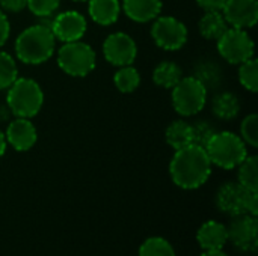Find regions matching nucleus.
<instances>
[{
    "mask_svg": "<svg viewBox=\"0 0 258 256\" xmlns=\"http://www.w3.org/2000/svg\"><path fill=\"white\" fill-rule=\"evenodd\" d=\"M212 174V161L203 146L190 143L177 149L171 163L169 175L175 186L184 190H194L206 184Z\"/></svg>",
    "mask_w": 258,
    "mask_h": 256,
    "instance_id": "obj_1",
    "label": "nucleus"
},
{
    "mask_svg": "<svg viewBox=\"0 0 258 256\" xmlns=\"http://www.w3.org/2000/svg\"><path fill=\"white\" fill-rule=\"evenodd\" d=\"M56 47V38L51 29L33 24L24 29L15 39L17 59L27 65H41L47 62Z\"/></svg>",
    "mask_w": 258,
    "mask_h": 256,
    "instance_id": "obj_2",
    "label": "nucleus"
},
{
    "mask_svg": "<svg viewBox=\"0 0 258 256\" xmlns=\"http://www.w3.org/2000/svg\"><path fill=\"white\" fill-rule=\"evenodd\" d=\"M44 104V92L41 86L27 77H18L6 94V106L17 118H33Z\"/></svg>",
    "mask_w": 258,
    "mask_h": 256,
    "instance_id": "obj_3",
    "label": "nucleus"
},
{
    "mask_svg": "<svg viewBox=\"0 0 258 256\" xmlns=\"http://www.w3.org/2000/svg\"><path fill=\"white\" fill-rule=\"evenodd\" d=\"M204 149L212 164L227 170L237 167L248 155L246 143L231 131H216Z\"/></svg>",
    "mask_w": 258,
    "mask_h": 256,
    "instance_id": "obj_4",
    "label": "nucleus"
},
{
    "mask_svg": "<svg viewBox=\"0 0 258 256\" xmlns=\"http://www.w3.org/2000/svg\"><path fill=\"white\" fill-rule=\"evenodd\" d=\"M97 63L94 48L83 41L65 42L57 51L59 68L71 77H86Z\"/></svg>",
    "mask_w": 258,
    "mask_h": 256,
    "instance_id": "obj_5",
    "label": "nucleus"
},
{
    "mask_svg": "<svg viewBox=\"0 0 258 256\" xmlns=\"http://www.w3.org/2000/svg\"><path fill=\"white\" fill-rule=\"evenodd\" d=\"M218 208L233 217L240 214H258V192H251L239 183H227L219 187L216 195Z\"/></svg>",
    "mask_w": 258,
    "mask_h": 256,
    "instance_id": "obj_6",
    "label": "nucleus"
},
{
    "mask_svg": "<svg viewBox=\"0 0 258 256\" xmlns=\"http://www.w3.org/2000/svg\"><path fill=\"white\" fill-rule=\"evenodd\" d=\"M171 91L174 110L181 116H195L206 107L209 91L194 75L183 77Z\"/></svg>",
    "mask_w": 258,
    "mask_h": 256,
    "instance_id": "obj_7",
    "label": "nucleus"
},
{
    "mask_svg": "<svg viewBox=\"0 0 258 256\" xmlns=\"http://www.w3.org/2000/svg\"><path fill=\"white\" fill-rule=\"evenodd\" d=\"M218 51L224 60L231 65H240L242 62L254 57V41L245 29L228 27L225 33L216 41Z\"/></svg>",
    "mask_w": 258,
    "mask_h": 256,
    "instance_id": "obj_8",
    "label": "nucleus"
},
{
    "mask_svg": "<svg viewBox=\"0 0 258 256\" xmlns=\"http://www.w3.org/2000/svg\"><path fill=\"white\" fill-rule=\"evenodd\" d=\"M151 36L156 45L166 51H177L187 42V27L177 18L165 15L154 18Z\"/></svg>",
    "mask_w": 258,
    "mask_h": 256,
    "instance_id": "obj_9",
    "label": "nucleus"
},
{
    "mask_svg": "<svg viewBox=\"0 0 258 256\" xmlns=\"http://www.w3.org/2000/svg\"><path fill=\"white\" fill-rule=\"evenodd\" d=\"M103 54L104 59L113 66L133 65L138 56V45L130 35L124 32H115L104 39Z\"/></svg>",
    "mask_w": 258,
    "mask_h": 256,
    "instance_id": "obj_10",
    "label": "nucleus"
},
{
    "mask_svg": "<svg viewBox=\"0 0 258 256\" xmlns=\"http://www.w3.org/2000/svg\"><path fill=\"white\" fill-rule=\"evenodd\" d=\"M228 240L242 252H255L258 246V222L255 216H236L227 228Z\"/></svg>",
    "mask_w": 258,
    "mask_h": 256,
    "instance_id": "obj_11",
    "label": "nucleus"
},
{
    "mask_svg": "<svg viewBox=\"0 0 258 256\" xmlns=\"http://www.w3.org/2000/svg\"><path fill=\"white\" fill-rule=\"evenodd\" d=\"M86 29H88L86 18L77 11L60 12L51 20V32L54 38L63 44L80 41L86 33Z\"/></svg>",
    "mask_w": 258,
    "mask_h": 256,
    "instance_id": "obj_12",
    "label": "nucleus"
},
{
    "mask_svg": "<svg viewBox=\"0 0 258 256\" xmlns=\"http://www.w3.org/2000/svg\"><path fill=\"white\" fill-rule=\"evenodd\" d=\"M227 23L237 29H251L258 21L257 0H227L222 9Z\"/></svg>",
    "mask_w": 258,
    "mask_h": 256,
    "instance_id": "obj_13",
    "label": "nucleus"
},
{
    "mask_svg": "<svg viewBox=\"0 0 258 256\" xmlns=\"http://www.w3.org/2000/svg\"><path fill=\"white\" fill-rule=\"evenodd\" d=\"M8 145H11L15 151L24 152L33 148L38 140V133L35 125L27 118H15L9 122L5 133Z\"/></svg>",
    "mask_w": 258,
    "mask_h": 256,
    "instance_id": "obj_14",
    "label": "nucleus"
},
{
    "mask_svg": "<svg viewBox=\"0 0 258 256\" xmlns=\"http://www.w3.org/2000/svg\"><path fill=\"white\" fill-rule=\"evenodd\" d=\"M124 14L136 23H148L162 12V0H122Z\"/></svg>",
    "mask_w": 258,
    "mask_h": 256,
    "instance_id": "obj_15",
    "label": "nucleus"
},
{
    "mask_svg": "<svg viewBox=\"0 0 258 256\" xmlns=\"http://www.w3.org/2000/svg\"><path fill=\"white\" fill-rule=\"evenodd\" d=\"M197 240L204 250H221L228 241L227 228L215 220L206 222L200 228Z\"/></svg>",
    "mask_w": 258,
    "mask_h": 256,
    "instance_id": "obj_16",
    "label": "nucleus"
},
{
    "mask_svg": "<svg viewBox=\"0 0 258 256\" xmlns=\"http://www.w3.org/2000/svg\"><path fill=\"white\" fill-rule=\"evenodd\" d=\"M88 12L94 23L100 26H110L116 23L119 17L121 3L119 0H89Z\"/></svg>",
    "mask_w": 258,
    "mask_h": 256,
    "instance_id": "obj_17",
    "label": "nucleus"
},
{
    "mask_svg": "<svg viewBox=\"0 0 258 256\" xmlns=\"http://www.w3.org/2000/svg\"><path fill=\"white\" fill-rule=\"evenodd\" d=\"M198 29H200V33L203 35V38H206L209 41H218L228 29V23H227L222 11H207L201 17V20L198 23Z\"/></svg>",
    "mask_w": 258,
    "mask_h": 256,
    "instance_id": "obj_18",
    "label": "nucleus"
},
{
    "mask_svg": "<svg viewBox=\"0 0 258 256\" xmlns=\"http://www.w3.org/2000/svg\"><path fill=\"white\" fill-rule=\"evenodd\" d=\"M212 109L218 119L231 121L240 112V101H239L237 95H234L231 92H221L213 98Z\"/></svg>",
    "mask_w": 258,
    "mask_h": 256,
    "instance_id": "obj_19",
    "label": "nucleus"
},
{
    "mask_svg": "<svg viewBox=\"0 0 258 256\" xmlns=\"http://www.w3.org/2000/svg\"><path fill=\"white\" fill-rule=\"evenodd\" d=\"M181 78H183L181 68L171 60L160 62L153 71V81L163 89H172Z\"/></svg>",
    "mask_w": 258,
    "mask_h": 256,
    "instance_id": "obj_20",
    "label": "nucleus"
},
{
    "mask_svg": "<svg viewBox=\"0 0 258 256\" xmlns=\"http://www.w3.org/2000/svg\"><path fill=\"white\" fill-rule=\"evenodd\" d=\"M166 142L172 149H181L192 143V127L189 122L183 119H177L171 122L165 133Z\"/></svg>",
    "mask_w": 258,
    "mask_h": 256,
    "instance_id": "obj_21",
    "label": "nucleus"
},
{
    "mask_svg": "<svg viewBox=\"0 0 258 256\" xmlns=\"http://www.w3.org/2000/svg\"><path fill=\"white\" fill-rule=\"evenodd\" d=\"M113 83L116 89L122 94L135 92L141 84V74L133 65L119 66V69L113 75Z\"/></svg>",
    "mask_w": 258,
    "mask_h": 256,
    "instance_id": "obj_22",
    "label": "nucleus"
},
{
    "mask_svg": "<svg viewBox=\"0 0 258 256\" xmlns=\"http://www.w3.org/2000/svg\"><path fill=\"white\" fill-rule=\"evenodd\" d=\"M239 184L251 192H258V158L246 155L239 164Z\"/></svg>",
    "mask_w": 258,
    "mask_h": 256,
    "instance_id": "obj_23",
    "label": "nucleus"
},
{
    "mask_svg": "<svg viewBox=\"0 0 258 256\" xmlns=\"http://www.w3.org/2000/svg\"><path fill=\"white\" fill-rule=\"evenodd\" d=\"M194 77L198 78L209 91V89H216L219 86V83L222 80V72H221L219 66L215 65L213 62H203L195 66Z\"/></svg>",
    "mask_w": 258,
    "mask_h": 256,
    "instance_id": "obj_24",
    "label": "nucleus"
},
{
    "mask_svg": "<svg viewBox=\"0 0 258 256\" xmlns=\"http://www.w3.org/2000/svg\"><path fill=\"white\" fill-rule=\"evenodd\" d=\"M18 78V66L15 59L0 50V91L8 89Z\"/></svg>",
    "mask_w": 258,
    "mask_h": 256,
    "instance_id": "obj_25",
    "label": "nucleus"
},
{
    "mask_svg": "<svg viewBox=\"0 0 258 256\" xmlns=\"http://www.w3.org/2000/svg\"><path fill=\"white\" fill-rule=\"evenodd\" d=\"M239 81L240 84L249 91L257 92L258 91V62L257 59L251 57L240 63L239 68Z\"/></svg>",
    "mask_w": 258,
    "mask_h": 256,
    "instance_id": "obj_26",
    "label": "nucleus"
},
{
    "mask_svg": "<svg viewBox=\"0 0 258 256\" xmlns=\"http://www.w3.org/2000/svg\"><path fill=\"white\" fill-rule=\"evenodd\" d=\"M139 256H175L172 246L162 237H153L144 241Z\"/></svg>",
    "mask_w": 258,
    "mask_h": 256,
    "instance_id": "obj_27",
    "label": "nucleus"
},
{
    "mask_svg": "<svg viewBox=\"0 0 258 256\" xmlns=\"http://www.w3.org/2000/svg\"><path fill=\"white\" fill-rule=\"evenodd\" d=\"M240 137L242 140L252 146L257 148L258 146V115L257 113H251L248 115L240 125Z\"/></svg>",
    "mask_w": 258,
    "mask_h": 256,
    "instance_id": "obj_28",
    "label": "nucleus"
},
{
    "mask_svg": "<svg viewBox=\"0 0 258 256\" xmlns=\"http://www.w3.org/2000/svg\"><path fill=\"white\" fill-rule=\"evenodd\" d=\"M190 127H192V143L203 148H206L209 140L216 133L215 127L207 121H197L195 124H190Z\"/></svg>",
    "mask_w": 258,
    "mask_h": 256,
    "instance_id": "obj_29",
    "label": "nucleus"
},
{
    "mask_svg": "<svg viewBox=\"0 0 258 256\" xmlns=\"http://www.w3.org/2000/svg\"><path fill=\"white\" fill-rule=\"evenodd\" d=\"M60 5V0H27L26 8H29V11L41 18V17H51V14H54L57 11Z\"/></svg>",
    "mask_w": 258,
    "mask_h": 256,
    "instance_id": "obj_30",
    "label": "nucleus"
},
{
    "mask_svg": "<svg viewBox=\"0 0 258 256\" xmlns=\"http://www.w3.org/2000/svg\"><path fill=\"white\" fill-rule=\"evenodd\" d=\"M11 35V24L9 20L6 17V14L0 9V47L5 45V42L8 41Z\"/></svg>",
    "mask_w": 258,
    "mask_h": 256,
    "instance_id": "obj_31",
    "label": "nucleus"
},
{
    "mask_svg": "<svg viewBox=\"0 0 258 256\" xmlns=\"http://www.w3.org/2000/svg\"><path fill=\"white\" fill-rule=\"evenodd\" d=\"M27 0H0L2 9L8 12H21L26 8Z\"/></svg>",
    "mask_w": 258,
    "mask_h": 256,
    "instance_id": "obj_32",
    "label": "nucleus"
},
{
    "mask_svg": "<svg viewBox=\"0 0 258 256\" xmlns=\"http://www.w3.org/2000/svg\"><path fill=\"white\" fill-rule=\"evenodd\" d=\"M225 2L227 0H197L198 6L201 9H204L206 12L207 11H222L225 6Z\"/></svg>",
    "mask_w": 258,
    "mask_h": 256,
    "instance_id": "obj_33",
    "label": "nucleus"
},
{
    "mask_svg": "<svg viewBox=\"0 0 258 256\" xmlns=\"http://www.w3.org/2000/svg\"><path fill=\"white\" fill-rule=\"evenodd\" d=\"M6 148H8V142H6L5 133L0 130V158L5 155V152H6Z\"/></svg>",
    "mask_w": 258,
    "mask_h": 256,
    "instance_id": "obj_34",
    "label": "nucleus"
},
{
    "mask_svg": "<svg viewBox=\"0 0 258 256\" xmlns=\"http://www.w3.org/2000/svg\"><path fill=\"white\" fill-rule=\"evenodd\" d=\"M201 256H228L227 253H224L222 250H206Z\"/></svg>",
    "mask_w": 258,
    "mask_h": 256,
    "instance_id": "obj_35",
    "label": "nucleus"
},
{
    "mask_svg": "<svg viewBox=\"0 0 258 256\" xmlns=\"http://www.w3.org/2000/svg\"><path fill=\"white\" fill-rule=\"evenodd\" d=\"M74 2H86V0H74Z\"/></svg>",
    "mask_w": 258,
    "mask_h": 256,
    "instance_id": "obj_36",
    "label": "nucleus"
}]
</instances>
